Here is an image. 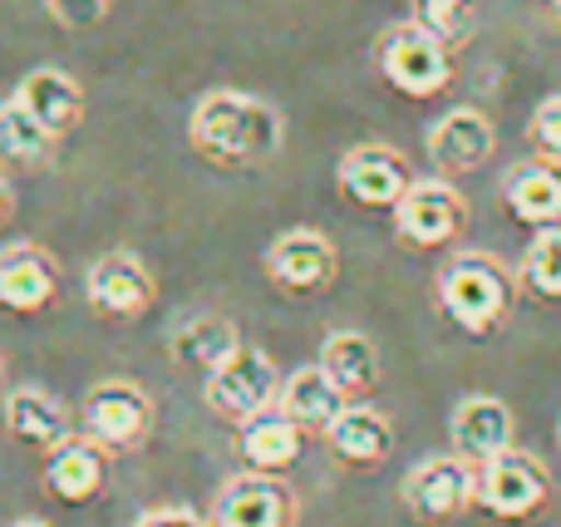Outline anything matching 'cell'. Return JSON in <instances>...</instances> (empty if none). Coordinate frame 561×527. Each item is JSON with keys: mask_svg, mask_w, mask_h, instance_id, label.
Returning a JSON list of instances; mask_svg holds the SVG:
<instances>
[{"mask_svg": "<svg viewBox=\"0 0 561 527\" xmlns=\"http://www.w3.org/2000/svg\"><path fill=\"white\" fill-rule=\"evenodd\" d=\"M280 114L276 104L242 89H213V94L197 99L193 118H187V138L207 163L222 168H252L280 148Z\"/></svg>", "mask_w": 561, "mask_h": 527, "instance_id": "1", "label": "cell"}, {"mask_svg": "<svg viewBox=\"0 0 561 527\" xmlns=\"http://www.w3.org/2000/svg\"><path fill=\"white\" fill-rule=\"evenodd\" d=\"M517 282L493 252H454L438 272V306L468 335H493L517 306Z\"/></svg>", "mask_w": 561, "mask_h": 527, "instance_id": "2", "label": "cell"}, {"mask_svg": "<svg viewBox=\"0 0 561 527\" xmlns=\"http://www.w3.org/2000/svg\"><path fill=\"white\" fill-rule=\"evenodd\" d=\"M375 59L385 79L409 99H434L454 84V49L428 35L419 20H399L375 39Z\"/></svg>", "mask_w": 561, "mask_h": 527, "instance_id": "3", "label": "cell"}, {"mask_svg": "<svg viewBox=\"0 0 561 527\" xmlns=\"http://www.w3.org/2000/svg\"><path fill=\"white\" fill-rule=\"evenodd\" d=\"M552 503V473L527 449H507L478 469V508L493 513L497 523H527Z\"/></svg>", "mask_w": 561, "mask_h": 527, "instance_id": "4", "label": "cell"}, {"mask_svg": "<svg viewBox=\"0 0 561 527\" xmlns=\"http://www.w3.org/2000/svg\"><path fill=\"white\" fill-rule=\"evenodd\" d=\"M153 429V400L134 380H104L79 400V434L104 444L108 454L138 449Z\"/></svg>", "mask_w": 561, "mask_h": 527, "instance_id": "5", "label": "cell"}, {"mask_svg": "<svg viewBox=\"0 0 561 527\" xmlns=\"http://www.w3.org/2000/svg\"><path fill=\"white\" fill-rule=\"evenodd\" d=\"M404 508L419 523H454L478 508V463L463 454H438L404 473Z\"/></svg>", "mask_w": 561, "mask_h": 527, "instance_id": "6", "label": "cell"}, {"mask_svg": "<svg viewBox=\"0 0 561 527\" xmlns=\"http://www.w3.org/2000/svg\"><path fill=\"white\" fill-rule=\"evenodd\" d=\"M468 227V203L448 177H414L404 197L394 203V232L409 247H454Z\"/></svg>", "mask_w": 561, "mask_h": 527, "instance_id": "7", "label": "cell"}, {"mask_svg": "<svg viewBox=\"0 0 561 527\" xmlns=\"http://www.w3.org/2000/svg\"><path fill=\"white\" fill-rule=\"evenodd\" d=\"M276 400H280V370H276L272 355L252 351V345H242L222 370L207 375V404H213L217 420L242 424V420H252L256 410H266V404H276Z\"/></svg>", "mask_w": 561, "mask_h": 527, "instance_id": "8", "label": "cell"}, {"mask_svg": "<svg viewBox=\"0 0 561 527\" xmlns=\"http://www.w3.org/2000/svg\"><path fill=\"white\" fill-rule=\"evenodd\" d=\"M335 177H340V193H345L350 203H359V207H389V213H394V203L409 193V187H414L409 158L399 153V148H385V144L350 148V153L340 158Z\"/></svg>", "mask_w": 561, "mask_h": 527, "instance_id": "9", "label": "cell"}, {"mask_svg": "<svg viewBox=\"0 0 561 527\" xmlns=\"http://www.w3.org/2000/svg\"><path fill=\"white\" fill-rule=\"evenodd\" d=\"M335 242L316 227H290L266 247V276L296 296H316L335 282Z\"/></svg>", "mask_w": 561, "mask_h": 527, "instance_id": "10", "label": "cell"}, {"mask_svg": "<svg viewBox=\"0 0 561 527\" xmlns=\"http://www.w3.org/2000/svg\"><path fill=\"white\" fill-rule=\"evenodd\" d=\"M84 296L99 316H108V321H138V316L153 306L158 286H153V272H148L134 252H108L89 266Z\"/></svg>", "mask_w": 561, "mask_h": 527, "instance_id": "11", "label": "cell"}, {"mask_svg": "<svg viewBox=\"0 0 561 527\" xmlns=\"http://www.w3.org/2000/svg\"><path fill=\"white\" fill-rule=\"evenodd\" d=\"M108 479V449L94 444L89 434H69L55 449H45V489L65 508H84L104 493Z\"/></svg>", "mask_w": 561, "mask_h": 527, "instance_id": "12", "label": "cell"}, {"mask_svg": "<svg viewBox=\"0 0 561 527\" xmlns=\"http://www.w3.org/2000/svg\"><path fill=\"white\" fill-rule=\"evenodd\" d=\"M296 523V499L276 473H242L232 479L213 503V527H290Z\"/></svg>", "mask_w": 561, "mask_h": 527, "instance_id": "13", "label": "cell"}, {"mask_svg": "<svg viewBox=\"0 0 561 527\" xmlns=\"http://www.w3.org/2000/svg\"><path fill=\"white\" fill-rule=\"evenodd\" d=\"M59 296V266L45 247L10 242L0 247V311L39 316Z\"/></svg>", "mask_w": 561, "mask_h": 527, "instance_id": "14", "label": "cell"}, {"mask_svg": "<svg viewBox=\"0 0 561 527\" xmlns=\"http://www.w3.org/2000/svg\"><path fill=\"white\" fill-rule=\"evenodd\" d=\"M497 148L493 118L483 108H448L434 128H428V158L444 177H463L473 168H483Z\"/></svg>", "mask_w": 561, "mask_h": 527, "instance_id": "15", "label": "cell"}, {"mask_svg": "<svg viewBox=\"0 0 561 527\" xmlns=\"http://www.w3.org/2000/svg\"><path fill=\"white\" fill-rule=\"evenodd\" d=\"M513 434H517L513 410H507L497 394H468V400H458L454 420H448L454 454H463V459L478 463V469H483L488 459L513 449Z\"/></svg>", "mask_w": 561, "mask_h": 527, "instance_id": "16", "label": "cell"}, {"mask_svg": "<svg viewBox=\"0 0 561 527\" xmlns=\"http://www.w3.org/2000/svg\"><path fill=\"white\" fill-rule=\"evenodd\" d=\"M237 439H242V459L252 463L256 473H290L306 454V429L290 420L280 404H266L252 420L237 424Z\"/></svg>", "mask_w": 561, "mask_h": 527, "instance_id": "17", "label": "cell"}, {"mask_svg": "<svg viewBox=\"0 0 561 527\" xmlns=\"http://www.w3.org/2000/svg\"><path fill=\"white\" fill-rule=\"evenodd\" d=\"M503 203L517 222L527 227H552L561 222V158H523L507 168L503 177Z\"/></svg>", "mask_w": 561, "mask_h": 527, "instance_id": "18", "label": "cell"}, {"mask_svg": "<svg viewBox=\"0 0 561 527\" xmlns=\"http://www.w3.org/2000/svg\"><path fill=\"white\" fill-rule=\"evenodd\" d=\"M15 99H20V104H25L30 114H35L55 138L75 134V128L84 124V89H79V79H69L65 69H55V65L30 69V75L20 79Z\"/></svg>", "mask_w": 561, "mask_h": 527, "instance_id": "19", "label": "cell"}, {"mask_svg": "<svg viewBox=\"0 0 561 527\" xmlns=\"http://www.w3.org/2000/svg\"><path fill=\"white\" fill-rule=\"evenodd\" d=\"M325 444L350 469H375L394 454V424L375 404H345V414L325 429Z\"/></svg>", "mask_w": 561, "mask_h": 527, "instance_id": "20", "label": "cell"}, {"mask_svg": "<svg viewBox=\"0 0 561 527\" xmlns=\"http://www.w3.org/2000/svg\"><path fill=\"white\" fill-rule=\"evenodd\" d=\"M5 429L15 434L20 444H30V449H55L59 439H69V410L59 394L39 390V385H15V390L5 394Z\"/></svg>", "mask_w": 561, "mask_h": 527, "instance_id": "21", "label": "cell"}, {"mask_svg": "<svg viewBox=\"0 0 561 527\" xmlns=\"http://www.w3.org/2000/svg\"><path fill=\"white\" fill-rule=\"evenodd\" d=\"M276 404H280V410H286L306 434H325L330 424L345 414L350 394L340 390V385L316 365V370H300V375H290V380H280V400H276Z\"/></svg>", "mask_w": 561, "mask_h": 527, "instance_id": "22", "label": "cell"}, {"mask_svg": "<svg viewBox=\"0 0 561 527\" xmlns=\"http://www.w3.org/2000/svg\"><path fill=\"white\" fill-rule=\"evenodd\" d=\"M168 351H173L178 365H193V370L213 375L242 351V335H237V325L227 321V316H187L173 331Z\"/></svg>", "mask_w": 561, "mask_h": 527, "instance_id": "23", "label": "cell"}, {"mask_svg": "<svg viewBox=\"0 0 561 527\" xmlns=\"http://www.w3.org/2000/svg\"><path fill=\"white\" fill-rule=\"evenodd\" d=\"M316 365L350 394V400L375 394V385H379V351H375V341L359 331H335L325 345H320Z\"/></svg>", "mask_w": 561, "mask_h": 527, "instance_id": "24", "label": "cell"}, {"mask_svg": "<svg viewBox=\"0 0 561 527\" xmlns=\"http://www.w3.org/2000/svg\"><path fill=\"white\" fill-rule=\"evenodd\" d=\"M59 138L20 104L15 94L0 104V158L5 163H20V168H45L49 153H55Z\"/></svg>", "mask_w": 561, "mask_h": 527, "instance_id": "25", "label": "cell"}, {"mask_svg": "<svg viewBox=\"0 0 561 527\" xmlns=\"http://www.w3.org/2000/svg\"><path fill=\"white\" fill-rule=\"evenodd\" d=\"M523 286L542 301H561V222L537 227V237L527 242L523 266H517Z\"/></svg>", "mask_w": 561, "mask_h": 527, "instance_id": "26", "label": "cell"}, {"mask_svg": "<svg viewBox=\"0 0 561 527\" xmlns=\"http://www.w3.org/2000/svg\"><path fill=\"white\" fill-rule=\"evenodd\" d=\"M409 20L438 35L448 49L468 45L478 30V0H409Z\"/></svg>", "mask_w": 561, "mask_h": 527, "instance_id": "27", "label": "cell"}, {"mask_svg": "<svg viewBox=\"0 0 561 527\" xmlns=\"http://www.w3.org/2000/svg\"><path fill=\"white\" fill-rule=\"evenodd\" d=\"M49 20L65 30H94L99 20L114 10V0H45Z\"/></svg>", "mask_w": 561, "mask_h": 527, "instance_id": "28", "label": "cell"}, {"mask_svg": "<svg viewBox=\"0 0 561 527\" xmlns=\"http://www.w3.org/2000/svg\"><path fill=\"white\" fill-rule=\"evenodd\" d=\"M533 144H537V153H547V158H561V94L552 99H542L537 104V114H533Z\"/></svg>", "mask_w": 561, "mask_h": 527, "instance_id": "29", "label": "cell"}, {"mask_svg": "<svg viewBox=\"0 0 561 527\" xmlns=\"http://www.w3.org/2000/svg\"><path fill=\"white\" fill-rule=\"evenodd\" d=\"M138 527H207L203 518H193L187 508H158V513H144Z\"/></svg>", "mask_w": 561, "mask_h": 527, "instance_id": "30", "label": "cell"}, {"mask_svg": "<svg viewBox=\"0 0 561 527\" xmlns=\"http://www.w3.org/2000/svg\"><path fill=\"white\" fill-rule=\"evenodd\" d=\"M10 207H15V197H10V183H5V177H0V222H5V217H10Z\"/></svg>", "mask_w": 561, "mask_h": 527, "instance_id": "31", "label": "cell"}, {"mask_svg": "<svg viewBox=\"0 0 561 527\" xmlns=\"http://www.w3.org/2000/svg\"><path fill=\"white\" fill-rule=\"evenodd\" d=\"M10 527H45V523H35V518H25V523H10Z\"/></svg>", "mask_w": 561, "mask_h": 527, "instance_id": "32", "label": "cell"}, {"mask_svg": "<svg viewBox=\"0 0 561 527\" xmlns=\"http://www.w3.org/2000/svg\"><path fill=\"white\" fill-rule=\"evenodd\" d=\"M557 20H561V0H557Z\"/></svg>", "mask_w": 561, "mask_h": 527, "instance_id": "33", "label": "cell"}, {"mask_svg": "<svg viewBox=\"0 0 561 527\" xmlns=\"http://www.w3.org/2000/svg\"><path fill=\"white\" fill-rule=\"evenodd\" d=\"M557 439H561V424H557Z\"/></svg>", "mask_w": 561, "mask_h": 527, "instance_id": "34", "label": "cell"}]
</instances>
